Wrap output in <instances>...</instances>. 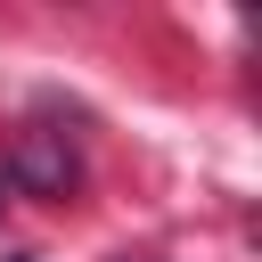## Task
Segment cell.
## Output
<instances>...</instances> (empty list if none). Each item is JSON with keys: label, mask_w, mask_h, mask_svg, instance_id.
I'll use <instances>...</instances> for the list:
<instances>
[{"label": "cell", "mask_w": 262, "mask_h": 262, "mask_svg": "<svg viewBox=\"0 0 262 262\" xmlns=\"http://www.w3.org/2000/svg\"><path fill=\"white\" fill-rule=\"evenodd\" d=\"M0 205H8V188H0Z\"/></svg>", "instance_id": "3957f363"}, {"label": "cell", "mask_w": 262, "mask_h": 262, "mask_svg": "<svg viewBox=\"0 0 262 262\" xmlns=\"http://www.w3.org/2000/svg\"><path fill=\"white\" fill-rule=\"evenodd\" d=\"M115 262H156V254H115Z\"/></svg>", "instance_id": "7a4b0ae2"}, {"label": "cell", "mask_w": 262, "mask_h": 262, "mask_svg": "<svg viewBox=\"0 0 262 262\" xmlns=\"http://www.w3.org/2000/svg\"><path fill=\"white\" fill-rule=\"evenodd\" d=\"M74 180H82V164H74L66 131H41V123H25V131L8 139V156H0V188H16V196L66 205V196H74Z\"/></svg>", "instance_id": "6da1fadb"}]
</instances>
